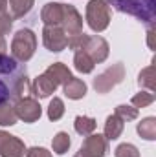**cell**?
<instances>
[{
	"label": "cell",
	"mask_w": 156,
	"mask_h": 157,
	"mask_svg": "<svg viewBox=\"0 0 156 157\" xmlns=\"http://www.w3.org/2000/svg\"><path fill=\"white\" fill-rule=\"evenodd\" d=\"M30 90L26 68L13 57L0 53V102H15Z\"/></svg>",
	"instance_id": "1"
},
{
	"label": "cell",
	"mask_w": 156,
	"mask_h": 157,
	"mask_svg": "<svg viewBox=\"0 0 156 157\" xmlns=\"http://www.w3.org/2000/svg\"><path fill=\"white\" fill-rule=\"evenodd\" d=\"M37 48V37L31 29H20L15 33L13 42H11V53L13 59L18 62H26L33 57Z\"/></svg>",
	"instance_id": "2"
},
{
	"label": "cell",
	"mask_w": 156,
	"mask_h": 157,
	"mask_svg": "<svg viewBox=\"0 0 156 157\" xmlns=\"http://www.w3.org/2000/svg\"><path fill=\"white\" fill-rule=\"evenodd\" d=\"M110 7L114 6L117 11L134 15L145 22L154 18V0H109Z\"/></svg>",
	"instance_id": "3"
},
{
	"label": "cell",
	"mask_w": 156,
	"mask_h": 157,
	"mask_svg": "<svg viewBox=\"0 0 156 157\" xmlns=\"http://www.w3.org/2000/svg\"><path fill=\"white\" fill-rule=\"evenodd\" d=\"M86 20L94 31H103L110 22L109 0H90L86 6Z\"/></svg>",
	"instance_id": "4"
},
{
	"label": "cell",
	"mask_w": 156,
	"mask_h": 157,
	"mask_svg": "<svg viewBox=\"0 0 156 157\" xmlns=\"http://www.w3.org/2000/svg\"><path fill=\"white\" fill-rule=\"evenodd\" d=\"M81 49L92 59L94 64L103 62L107 59V55H109V44H107V40L101 39V37H86L84 35Z\"/></svg>",
	"instance_id": "5"
},
{
	"label": "cell",
	"mask_w": 156,
	"mask_h": 157,
	"mask_svg": "<svg viewBox=\"0 0 156 157\" xmlns=\"http://www.w3.org/2000/svg\"><path fill=\"white\" fill-rule=\"evenodd\" d=\"M42 42L50 51H63L68 46V37L61 26H44L42 31Z\"/></svg>",
	"instance_id": "6"
},
{
	"label": "cell",
	"mask_w": 156,
	"mask_h": 157,
	"mask_svg": "<svg viewBox=\"0 0 156 157\" xmlns=\"http://www.w3.org/2000/svg\"><path fill=\"white\" fill-rule=\"evenodd\" d=\"M125 75V70L121 64H114L112 68H109L107 71H103L99 77L94 80V88L99 91V93H107L109 90H112L116 84L121 82V78Z\"/></svg>",
	"instance_id": "7"
},
{
	"label": "cell",
	"mask_w": 156,
	"mask_h": 157,
	"mask_svg": "<svg viewBox=\"0 0 156 157\" xmlns=\"http://www.w3.org/2000/svg\"><path fill=\"white\" fill-rule=\"evenodd\" d=\"M15 113H17V117L22 119L24 122H35V121H39L42 110H40V104L35 99L22 97L15 104Z\"/></svg>",
	"instance_id": "8"
},
{
	"label": "cell",
	"mask_w": 156,
	"mask_h": 157,
	"mask_svg": "<svg viewBox=\"0 0 156 157\" xmlns=\"http://www.w3.org/2000/svg\"><path fill=\"white\" fill-rule=\"evenodd\" d=\"M107 139L99 133H90L86 135L83 146H81V154L84 157H105L107 154Z\"/></svg>",
	"instance_id": "9"
},
{
	"label": "cell",
	"mask_w": 156,
	"mask_h": 157,
	"mask_svg": "<svg viewBox=\"0 0 156 157\" xmlns=\"http://www.w3.org/2000/svg\"><path fill=\"white\" fill-rule=\"evenodd\" d=\"M26 148L20 139L0 130V155L2 157H24Z\"/></svg>",
	"instance_id": "10"
},
{
	"label": "cell",
	"mask_w": 156,
	"mask_h": 157,
	"mask_svg": "<svg viewBox=\"0 0 156 157\" xmlns=\"http://www.w3.org/2000/svg\"><path fill=\"white\" fill-rule=\"evenodd\" d=\"M57 86H59V84L44 71L42 75H39V77L35 78V82H33V86H31V91H33L35 97L44 99V97H50V95L57 90Z\"/></svg>",
	"instance_id": "11"
},
{
	"label": "cell",
	"mask_w": 156,
	"mask_h": 157,
	"mask_svg": "<svg viewBox=\"0 0 156 157\" xmlns=\"http://www.w3.org/2000/svg\"><path fill=\"white\" fill-rule=\"evenodd\" d=\"M40 17H42V22L46 26H61L63 17H64V6L57 4V2H50L44 6Z\"/></svg>",
	"instance_id": "12"
},
{
	"label": "cell",
	"mask_w": 156,
	"mask_h": 157,
	"mask_svg": "<svg viewBox=\"0 0 156 157\" xmlns=\"http://www.w3.org/2000/svg\"><path fill=\"white\" fill-rule=\"evenodd\" d=\"M64 93H66L68 99H74V101L83 99V97L86 95V84H84L81 78L72 77L66 84H64Z\"/></svg>",
	"instance_id": "13"
},
{
	"label": "cell",
	"mask_w": 156,
	"mask_h": 157,
	"mask_svg": "<svg viewBox=\"0 0 156 157\" xmlns=\"http://www.w3.org/2000/svg\"><path fill=\"white\" fill-rule=\"evenodd\" d=\"M46 73L53 78L57 84H66V82L72 78L70 70H68L64 64H61V62H55V64H51V66L46 70Z\"/></svg>",
	"instance_id": "14"
},
{
	"label": "cell",
	"mask_w": 156,
	"mask_h": 157,
	"mask_svg": "<svg viewBox=\"0 0 156 157\" xmlns=\"http://www.w3.org/2000/svg\"><path fill=\"white\" fill-rule=\"evenodd\" d=\"M123 122L125 121H121L116 113L110 115L105 122V139H110V141L117 139L121 135V132H123Z\"/></svg>",
	"instance_id": "15"
},
{
	"label": "cell",
	"mask_w": 156,
	"mask_h": 157,
	"mask_svg": "<svg viewBox=\"0 0 156 157\" xmlns=\"http://www.w3.org/2000/svg\"><path fill=\"white\" fill-rule=\"evenodd\" d=\"M17 113H15V106H11V102H0V126H13L17 124Z\"/></svg>",
	"instance_id": "16"
},
{
	"label": "cell",
	"mask_w": 156,
	"mask_h": 157,
	"mask_svg": "<svg viewBox=\"0 0 156 157\" xmlns=\"http://www.w3.org/2000/svg\"><path fill=\"white\" fill-rule=\"evenodd\" d=\"M7 6L11 9V18H20L31 9L33 0H7Z\"/></svg>",
	"instance_id": "17"
},
{
	"label": "cell",
	"mask_w": 156,
	"mask_h": 157,
	"mask_svg": "<svg viewBox=\"0 0 156 157\" xmlns=\"http://www.w3.org/2000/svg\"><path fill=\"white\" fill-rule=\"evenodd\" d=\"M74 64H76V70L81 71V73H90L92 70H94V62H92V59L79 48L76 49V57H74Z\"/></svg>",
	"instance_id": "18"
},
{
	"label": "cell",
	"mask_w": 156,
	"mask_h": 157,
	"mask_svg": "<svg viewBox=\"0 0 156 157\" xmlns=\"http://www.w3.org/2000/svg\"><path fill=\"white\" fill-rule=\"evenodd\" d=\"M76 132L81 133V135H90L94 130H96V119L92 117H86V115H77L76 117Z\"/></svg>",
	"instance_id": "19"
},
{
	"label": "cell",
	"mask_w": 156,
	"mask_h": 157,
	"mask_svg": "<svg viewBox=\"0 0 156 157\" xmlns=\"http://www.w3.org/2000/svg\"><path fill=\"white\" fill-rule=\"evenodd\" d=\"M138 133H140L143 139L153 141L156 137V121H154V117L143 119V121L138 124Z\"/></svg>",
	"instance_id": "20"
},
{
	"label": "cell",
	"mask_w": 156,
	"mask_h": 157,
	"mask_svg": "<svg viewBox=\"0 0 156 157\" xmlns=\"http://www.w3.org/2000/svg\"><path fill=\"white\" fill-rule=\"evenodd\" d=\"M51 146H53V152H55L57 155L66 154V152H68V148H70V135H68L66 132H59V133L53 137Z\"/></svg>",
	"instance_id": "21"
},
{
	"label": "cell",
	"mask_w": 156,
	"mask_h": 157,
	"mask_svg": "<svg viewBox=\"0 0 156 157\" xmlns=\"http://www.w3.org/2000/svg\"><path fill=\"white\" fill-rule=\"evenodd\" d=\"M63 115H64V104L59 97H53V101L48 106V117L51 121H59Z\"/></svg>",
	"instance_id": "22"
},
{
	"label": "cell",
	"mask_w": 156,
	"mask_h": 157,
	"mask_svg": "<svg viewBox=\"0 0 156 157\" xmlns=\"http://www.w3.org/2000/svg\"><path fill=\"white\" fill-rule=\"evenodd\" d=\"M116 157H140V154H138V148L134 144L123 143L116 148Z\"/></svg>",
	"instance_id": "23"
},
{
	"label": "cell",
	"mask_w": 156,
	"mask_h": 157,
	"mask_svg": "<svg viewBox=\"0 0 156 157\" xmlns=\"http://www.w3.org/2000/svg\"><path fill=\"white\" fill-rule=\"evenodd\" d=\"M116 115L121 121H132V119L138 117V110L136 108H130V106H117L116 108Z\"/></svg>",
	"instance_id": "24"
},
{
	"label": "cell",
	"mask_w": 156,
	"mask_h": 157,
	"mask_svg": "<svg viewBox=\"0 0 156 157\" xmlns=\"http://www.w3.org/2000/svg\"><path fill=\"white\" fill-rule=\"evenodd\" d=\"M153 93H138V95H134L132 97V104L134 106H138V108H142V106H147V104H151L153 102Z\"/></svg>",
	"instance_id": "25"
},
{
	"label": "cell",
	"mask_w": 156,
	"mask_h": 157,
	"mask_svg": "<svg viewBox=\"0 0 156 157\" xmlns=\"http://www.w3.org/2000/svg\"><path fill=\"white\" fill-rule=\"evenodd\" d=\"M26 157H51V154H50L46 148H37V146H33V148H30V150L26 152Z\"/></svg>",
	"instance_id": "26"
},
{
	"label": "cell",
	"mask_w": 156,
	"mask_h": 157,
	"mask_svg": "<svg viewBox=\"0 0 156 157\" xmlns=\"http://www.w3.org/2000/svg\"><path fill=\"white\" fill-rule=\"evenodd\" d=\"M0 11H7V0H0Z\"/></svg>",
	"instance_id": "27"
},
{
	"label": "cell",
	"mask_w": 156,
	"mask_h": 157,
	"mask_svg": "<svg viewBox=\"0 0 156 157\" xmlns=\"http://www.w3.org/2000/svg\"><path fill=\"white\" fill-rule=\"evenodd\" d=\"M4 49H6V40L4 37H0V53H4Z\"/></svg>",
	"instance_id": "28"
},
{
	"label": "cell",
	"mask_w": 156,
	"mask_h": 157,
	"mask_svg": "<svg viewBox=\"0 0 156 157\" xmlns=\"http://www.w3.org/2000/svg\"><path fill=\"white\" fill-rule=\"evenodd\" d=\"M74 157H84V155H83L81 152H77V154H76V155H74Z\"/></svg>",
	"instance_id": "29"
}]
</instances>
